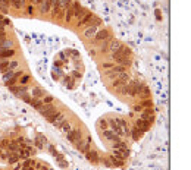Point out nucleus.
<instances>
[{
  "instance_id": "obj_9",
  "label": "nucleus",
  "mask_w": 191,
  "mask_h": 170,
  "mask_svg": "<svg viewBox=\"0 0 191 170\" xmlns=\"http://www.w3.org/2000/svg\"><path fill=\"white\" fill-rule=\"evenodd\" d=\"M122 47V43H121V41H110V44L107 46V52H110L113 54V53H118L119 52V48Z\"/></svg>"
},
{
  "instance_id": "obj_6",
  "label": "nucleus",
  "mask_w": 191,
  "mask_h": 170,
  "mask_svg": "<svg viewBox=\"0 0 191 170\" xmlns=\"http://www.w3.org/2000/svg\"><path fill=\"white\" fill-rule=\"evenodd\" d=\"M66 137H68V139L71 141V142H74V144H75L77 141H79L81 138H83V132H81L79 129H72Z\"/></svg>"
},
{
  "instance_id": "obj_39",
  "label": "nucleus",
  "mask_w": 191,
  "mask_h": 170,
  "mask_svg": "<svg viewBox=\"0 0 191 170\" xmlns=\"http://www.w3.org/2000/svg\"><path fill=\"white\" fill-rule=\"evenodd\" d=\"M99 125H100V128H103V129H106V128H107V122H106L105 119H101Z\"/></svg>"
},
{
  "instance_id": "obj_18",
  "label": "nucleus",
  "mask_w": 191,
  "mask_h": 170,
  "mask_svg": "<svg viewBox=\"0 0 191 170\" xmlns=\"http://www.w3.org/2000/svg\"><path fill=\"white\" fill-rule=\"evenodd\" d=\"M74 18V10H72L71 6H66V9H65V16L63 19L66 21V22H71V19Z\"/></svg>"
},
{
  "instance_id": "obj_21",
  "label": "nucleus",
  "mask_w": 191,
  "mask_h": 170,
  "mask_svg": "<svg viewBox=\"0 0 191 170\" xmlns=\"http://www.w3.org/2000/svg\"><path fill=\"white\" fill-rule=\"evenodd\" d=\"M138 95L141 97L143 100H149V97H150V89L147 88V87H144V85H143V88H141V91L138 93Z\"/></svg>"
},
{
  "instance_id": "obj_30",
  "label": "nucleus",
  "mask_w": 191,
  "mask_h": 170,
  "mask_svg": "<svg viewBox=\"0 0 191 170\" xmlns=\"http://www.w3.org/2000/svg\"><path fill=\"white\" fill-rule=\"evenodd\" d=\"M66 54L71 56V57H74V59H78V57H79L78 52H77V50H74V48H69V50L66 52Z\"/></svg>"
},
{
  "instance_id": "obj_29",
  "label": "nucleus",
  "mask_w": 191,
  "mask_h": 170,
  "mask_svg": "<svg viewBox=\"0 0 191 170\" xmlns=\"http://www.w3.org/2000/svg\"><path fill=\"white\" fill-rule=\"evenodd\" d=\"M13 75H15V72H13V70H6V72H4V75H3V79L8 82L10 78H13Z\"/></svg>"
},
{
  "instance_id": "obj_49",
  "label": "nucleus",
  "mask_w": 191,
  "mask_h": 170,
  "mask_svg": "<svg viewBox=\"0 0 191 170\" xmlns=\"http://www.w3.org/2000/svg\"><path fill=\"white\" fill-rule=\"evenodd\" d=\"M32 12H34V8L32 6H28V13H32Z\"/></svg>"
},
{
  "instance_id": "obj_52",
  "label": "nucleus",
  "mask_w": 191,
  "mask_h": 170,
  "mask_svg": "<svg viewBox=\"0 0 191 170\" xmlns=\"http://www.w3.org/2000/svg\"><path fill=\"white\" fill-rule=\"evenodd\" d=\"M49 150H50V152H54V147H53V145H50Z\"/></svg>"
},
{
  "instance_id": "obj_32",
  "label": "nucleus",
  "mask_w": 191,
  "mask_h": 170,
  "mask_svg": "<svg viewBox=\"0 0 191 170\" xmlns=\"http://www.w3.org/2000/svg\"><path fill=\"white\" fill-rule=\"evenodd\" d=\"M18 66H19V62H18V60H12V62H9V70L16 69Z\"/></svg>"
},
{
  "instance_id": "obj_36",
  "label": "nucleus",
  "mask_w": 191,
  "mask_h": 170,
  "mask_svg": "<svg viewBox=\"0 0 191 170\" xmlns=\"http://www.w3.org/2000/svg\"><path fill=\"white\" fill-rule=\"evenodd\" d=\"M0 4H2V6H4V8L8 9L9 6H10V0H0Z\"/></svg>"
},
{
  "instance_id": "obj_50",
  "label": "nucleus",
  "mask_w": 191,
  "mask_h": 170,
  "mask_svg": "<svg viewBox=\"0 0 191 170\" xmlns=\"http://www.w3.org/2000/svg\"><path fill=\"white\" fill-rule=\"evenodd\" d=\"M156 15H157V19H162V16H160V10H156Z\"/></svg>"
},
{
  "instance_id": "obj_1",
  "label": "nucleus",
  "mask_w": 191,
  "mask_h": 170,
  "mask_svg": "<svg viewBox=\"0 0 191 170\" xmlns=\"http://www.w3.org/2000/svg\"><path fill=\"white\" fill-rule=\"evenodd\" d=\"M127 94L128 95H131V97H135V95H138V93L141 91L143 88V85L140 84L138 81H129L127 84Z\"/></svg>"
},
{
  "instance_id": "obj_34",
  "label": "nucleus",
  "mask_w": 191,
  "mask_h": 170,
  "mask_svg": "<svg viewBox=\"0 0 191 170\" xmlns=\"http://www.w3.org/2000/svg\"><path fill=\"white\" fill-rule=\"evenodd\" d=\"M8 147H9V150H10V151H13V152H16V150H18V145H16V142H9Z\"/></svg>"
},
{
  "instance_id": "obj_38",
  "label": "nucleus",
  "mask_w": 191,
  "mask_h": 170,
  "mask_svg": "<svg viewBox=\"0 0 191 170\" xmlns=\"http://www.w3.org/2000/svg\"><path fill=\"white\" fill-rule=\"evenodd\" d=\"M28 79H30L28 75H22V78H21V85H25L26 82H28Z\"/></svg>"
},
{
  "instance_id": "obj_28",
  "label": "nucleus",
  "mask_w": 191,
  "mask_h": 170,
  "mask_svg": "<svg viewBox=\"0 0 191 170\" xmlns=\"http://www.w3.org/2000/svg\"><path fill=\"white\" fill-rule=\"evenodd\" d=\"M85 13H87L85 9H84V8H79L78 10H75V12H74V16H75V18H78V19H81L84 15H85Z\"/></svg>"
},
{
  "instance_id": "obj_10",
  "label": "nucleus",
  "mask_w": 191,
  "mask_h": 170,
  "mask_svg": "<svg viewBox=\"0 0 191 170\" xmlns=\"http://www.w3.org/2000/svg\"><path fill=\"white\" fill-rule=\"evenodd\" d=\"M85 154H87V160H88V161H91L93 164H97L99 160H100V158H99V154L96 151H93V150H91V151L88 150Z\"/></svg>"
},
{
  "instance_id": "obj_33",
  "label": "nucleus",
  "mask_w": 191,
  "mask_h": 170,
  "mask_svg": "<svg viewBox=\"0 0 191 170\" xmlns=\"http://www.w3.org/2000/svg\"><path fill=\"white\" fill-rule=\"evenodd\" d=\"M0 70H2V72H6V70H9V62H2L0 63Z\"/></svg>"
},
{
  "instance_id": "obj_3",
  "label": "nucleus",
  "mask_w": 191,
  "mask_h": 170,
  "mask_svg": "<svg viewBox=\"0 0 191 170\" xmlns=\"http://www.w3.org/2000/svg\"><path fill=\"white\" fill-rule=\"evenodd\" d=\"M40 113H41L44 117H49V116L54 115V113H57V109L53 106V104H43V107L40 109Z\"/></svg>"
},
{
  "instance_id": "obj_12",
  "label": "nucleus",
  "mask_w": 191,
  "mask_h": 170,
  "mask_svg": "<svg viewBox=\"0 0 191 170\" xmlns=\"http://www.w3.org/2000/svg\"><path fill=\"white\" fill-rule=\"evenodd\" d=\"M141 119H143V120H146V122L150 125V123H151V122H153V120H154L153 111L150 110V109H147L146 111H143V116H141Z\"/></svg>"
},
{
  "instance_id": "obj_43",
  "label": "nucleus",
  "mask_w": 191,
  "mask_h": 170,
  "mask_svg": "<svg viewBox=\"0 0 191 170\" xmlns=\"http://www.w3.org/2000/svg\"><path fill=\"white\" fill-rule=\"evenodd\" d=\"M57 163H59V166L63 167V169H65V167H68V163L65 161V160H60V161H57Z\"/></svg>"
},
{
  "instance_id": "obj_48",
  "label": "nucleus",
  "mask_w": 191,
  "mask_h": 170,
  "mask_svg": "<svg viewBox=\"0 0 191 170\" xmlns=\"http://www.w3.org/2000/svg\"><path fill=\"white\" fill-rule=\"evenodd\" d=\"M72 73H74V76H75V78H78V76H81V75L78 73V70H74V72H72Z\"/></svg>"
},
{
  "instance_id": "obj_45",
  "label": "nucleus",
  "mask_w": 191,
  "mask_h": 170,
  "mask_svg": "<svg viewBox=\"0 0 191 170\" xmlns=\"http://www.w3.org/2000/svg\"><path fill=\"white\" fill-rule=\"evenodd\" d=\"M134 110H135V111H143V106H140V104H138V106H135Z\"/></svg>"
},
{
  "instance_id": "obj_25",
  "label": "nucleus",
  "mask_w": 191,
  "mask_h": 170,
  "mask_svg": "<svg viewBox=\"0 0 191 170\" xmlns=\"http://www.w3.org/2000/svg\"><path fill=\"white\" fill-rule=\"evenodd\" d=\"M30 104L32 106L34 109H37V110H40V109L43 107V101H40L38 98H32V100L30 101Z\"/></svg>"
},
{
  "instance_id": "obj_26",
  "label": "nucleus",
  "mask_w": 191,
  "mask_h": 170,
  "mask_svg": "<svg viewBox=\"0 0 191 170\" xmlns=\"http://www.w3.org/2000/svg\"><path fill=\"white\" fill-rule=\"evenodd\" d=\"M44 142H46V139L41 137V135H38V137L35 138V147H37L38 150H41L43 148V144H44Z\"/></svg>"
},
{
  "instance_id": "obj_13",
  "label": "nucleus",
  "mask_w": 191,
  "mask_h": 170,
  "mask_svg": "<svg viewBox=\"0 0 191 170\" xmlns=\"http://www.w3.org/2000/svg\"><path fill=\"white\" fill-rule=\"evenodd\" d=\"M52 4H53V0H43L41 3H40L43 13H47V12H50V9H52Z\"/></svg>"
},
{
  "instance_id": "obj_20",
  "label": "nucleus",
  "mask_w": 191,
  "mask_h": 170,
  "mask_svg": "<svg viewBox=\"0 0 191 170\" xmlns=\"http://www.w3.org/2000/svg\"><path fill=\"white\" fill-rule=\"evenodd\" d=\"M41 97H44V89L38 88V87L32 88V98H41Z\"/></svg>"
},
{
  "instance_id": "obj_5",
  "label": "nucleus",
  "mask_w": 191,
  "mask_h": 170,
  "mask_svg": "<svg viewBox=\"0 0 191 170\" xmlns=\"http://www.w3.org/2000/svg\"><path fill=\"white\" fill-rule=\"evenodd\" d=\"M112 59L116 63H119L121 66H128L129 65V57H125V56H121L119 53H113Z\"/></svg>"
},
{
  "instance_id": "obj_44",
  "label": "nucleus",
  "mask_w": 191,
  "mask_h": 170,
  "mask_svg": "<svg viewBox=\"0 0 191 170\" xmlns=\"http://www.w3.org/2000/svg\"><path fill=\"white\" fill-rule=\"evenodd\" d=\"M110 67H113L112 63H105V65H103V69H110Z\"/></svg>"
},
{
  "instance_id": "obj_16",
  "label": "nucleus",
  "mask_w": 191,
  "mask_h": 170,
  "mask_svg": "<svg viewBox=\"0 0 191 170\" xmlns=\"http://www.w3.org/2000/svg\"><path fill=\"white\" fill-rule=\"evenodd\" d=\"M93 16H94L93 13H90V12H87L85 15H84L83 18H81V19H79V21H78V26H83V25H87V24L90 22V19L93 18Z\"/></svg>"
},
{
  "instance_id": "obj_51",
  "label": "nucleus",
  "mask_w": 191,
  "mask_h": 170,
  "mask_svg": "<svg viewBox=\"0 0 191 170\" xmlns=\"http://www.w3.org/2000/svg\"><path fill=\"white\" fill-rule=\"evenodd\" d=\"M13 169H15V170H19V169H21V166H19L18 163H15V167H13Z\"/></svg>"
},
{
  "instance_id": "obj_4",
  "label": "nucleus",
  "mask_w": 191,
  "mask_h": 170,
  "mask_svg": "<svg viewBox=\"0 0 191 170\" xmlns=\"http://www.w3.org/2000/svg\"><path fill=\"white\" fill-rule=\"evenodd\" d=\"M122 72H125V66H113V67H110V69H107L106 75H107V78H110V79H115V78H118Z\"/></svg>"
},
{
  "instance_id": "obj_15",
  "label": "nucleus",
  "mask_w": 191,
  "mask_h": 170,
  "mask_svg": "<svg viewBox=\"0 0 191 170\" xmlns=\"http://www.w3.org/2000/svg\"><path fill=\"white\" fill-rule=\"evenodd\" d=\"M75 145H77V148H78L79 151H83V152H87L88 150H90V144L88 142H83V141L79 139L75 142Z\"/></svg>"
},
{
  "instance_id": "obj_55",
  "label": "nucleus",
  "mask_w": 191,
  "mask_h": 170,
  "mask_svg": "<svg viewBox=\"0 0 191 170\" xmlns=\"http://www.w3.org/2000/svg\"><path fill=\"white\" fill-rule=\"evenodd\" d=\"M41 2H43V0H37V3H38V4H40V3H41Z\"/></svg>"
},
{
  "instance_id": "obj_8",
  "label": "nucleus",
  "mask_w": 191,
  "mask_h": 170,
  "mask_svg": "<svg viewBox=\"0 0 191 170\" xmlns=\"http://www.w3.org/2000/svg\"><path fill=\"white\" fill-rule=\"evenodd\" d=\"M65 122H66V116H65L63 113H60V111H59V113L56 115V117H54V120H53L52 123L56 126V128H60V126L63 125Z\"/></svg>"
},
{
  "instance_id": "obj_54",
  "label": "nucleus",
  "mask_w": 191,
  "mask_h": 170,
  "mask_svg": "<svg viewBox=\"0 0 191 170\" xmlns=\"http://www.w3.org/2000/svg\"><path fill=\"white\" fill-rule=\"evenodd\" d=\"M0 22H3V15H0Z\"/></svg>"
},
{
  "instance_id": "obj_2",
  "label": "nucleus",
  "mask_w": 191,
  "mask_h": 170,
  "mask_svg": "<svg viewBox=\"0 0 191 170\" xmlns=\"http://www.w3.org/2000/svg\"><path fill=\"white\" fill-rule=\"evenodd\" d=\"M128 81H129V75H128L127 72H122L118 78H115V81H113V87H115V88H121L122 85L128 84Z\"/></svg>"
},
{
  "instance_id": "obj_27",
  "label": "nucleus",
  "mask_w": 191,
  "mask_h": 170,
  "mask_svg": "<svg viewBox=\"0 0 191 170\" xmlns=\"http://www.w3.org/2000/svg\"><path fill=\"white\" fill-rule=\"evenodd\" d=\"M8 160H9V164H15V163H18V160H19V154L18 152H13V154H10L8 157Z\"/></svg>"
},
{
  "instance_id": "obj_24",
  "label": "nucleus",
  "mask_w": 191,
  "mask_h": 170,
  "mask_svg": "<svg viewBox=\"0 0 191 170\" xmlns=\"http://www.w3.org/2000/svg\"><path fill=\"white\" fill-rule=\"evenodd\" d=\"M60 129H62V132H63V133H66V135H68V133H69V132L72 131V123H69V122L66 120V122H65L63 125L60 126Z\"/></svg>"
},
{
  "instance_id": "obj_53",
  "label": "nucleus",
  "mask_w": 191,
  "mask_h": 170,
  "mask_svg": "<svg viewBox=\"0 0 191 170\" xmlns=\"http://www.w3.org/2000/svg\"><path fill=\"white\" fill-rule=\"evenodd\" d=\"M30 3H37V0H28Z\"/></svg>"
},
{
  "instance_id": "obj_31",
  "label": "nucleus",
  "mask_w": 191,
  "mask_h": 170,
  "mask_svg": "<svg viewBox=\"0 0 191 170\" xmlns=\"http://www.w3.org/2000/svg\"><path fill=\"white\" fill-rule=\"evenodd\" d=\"M103 164H105L106 167H110V169H112V167H115V163L112 161V158H110V157L103 160Z\"/></svg>"
},
{
  "instance_id": "obj_40",
  "label": "nucleus",
  "mask_w": 191,
  "mask_h": 170,
  "mask_svg": "<svg viewBox=\"0 0 191 170\" xmlns=\"http://www.w3.org/2000/svg\"><path fill=\"white\" fill-rule=\"evenodd\" d=\"M0 158H2V160H6V158H8V154H6V152H4L2 148H0Z\"/></svg>"
},
{
  "instance_id": "obj_37",
  "label": "nucleus",
  "mask_w": 191,
  "mask_h": 170,
  "mask_svg": "<svg viewBox=\"0 0 191 170\" xmlns=\"http://www.w3.org/2000/svg\"><path fill=\"white\" fill-rule=\"evenodd\" d=\"M140 106H144V107H147V109H151V101H150V100H144V101H143V104H140Z\"/></svg>"
},
{
  "instance_id": "obj_14",
  "label": "nucleus",
  "mask_w": 191,
  "mask_h": 170,
  "mask_svg": "<svg viewBox=\"0 0 191 170\" xmlns=\"http://www.w3.org/2000/svg\"><path fill=\"white\" fill-rule=\"evenodd\" d=\"M135 128H138L140 131H143V132H147V131H149V123H147L146 120H143V119H138V120L135 122Z\"/></svg>"
},
{
  "instance_id": "obj_19",
  "label": "nucleus",
  "mask_w": 191,
  "mask_h": 170,
  "mask_svg": "<svg viewBox=\"0 0 191 170\" xmlns=\"http://www.w3.org/2000/svg\"><path fill=\"white\" fill-rule=\"evenodd\" d=\"M129 132H131L129 135L132 137V139H135V141H138L140 138L143 137V133H144L143 131H140L138 128H134V129H132V131H129Z\"/></svg>"
},
{
  "instance_id": "obj_22",
  "label": "nucleus",
  "mask_w": 191,
  "mask_h": 170,
  "mask_svg": "<svg viewBox=\"0 0 191 170\" xmlns=\"http://www.w3.org/2000/svg\"><path fill=\"white\" fill-rule=\"evenodd\" d=\"M13 54H15V50H13V48H8V50H3V52H0V59L12 57Z\"/></svg>"
},
{
  "instance_id": "obj_47",
  "label": "nucleus",
  "mask_w": 191,
  "mask_h": 170,
  "mask_svg": "<svg viewBox=\"0 0 191 170\" xmlns=\"http://www.w3.org/2000/svg\"><path fill=\"white\" fill-rule=\"evenodd\" d=\"M6 40V34H0V43Z\"/></svg>"
},
{
  "instance_id": "obj_7",
  "label": "nucleus",
  "mask_w": 191,
  "mask_h": 170,
  "mask_svg": "<svg viewBox=\"0 0 191 170\" xmlns=\"http://www.w3.org/2000/svg\"><path fill=\"white\" fill-rule=\"evenodd\" d=\"M94 40L96 41H106V40H110V32L107 30H101V31H97L96 35H94Z\"/></svg>"
},
{
  "instance_id": "obj_41",
  "label": "nucleus",
  "mask_w": 191,
  "mask_h": 170,
  "mask_svg": "<svg viewBox=\"0 0 191 170\" xmlns=\"http://www.w3.org/2000/svg\"><path fill=\"white\" fill-rule=\"evenodd\" d=\"M63 84L66 85V87H69V88H72V79H68L66 78V79L63 81Z\"/></svg>"
},
{
  "instance_id": "obj_46",
  "label": "nucleus",
  "mask_w": 191,
  "mask_h": 170,
  "mask_svg": "<svg viewBox=\"0 0 191 170\" xmlns=\"http://www.w3.org/2000/svg\"><path fill=\"white\" fill-rule=\"evenodd\" d=\"M59 56H60V59H62V60H65V62H66V54H65V53H63V52L60 53V54H59Z\"/></svg>"
},
{
  "instance_id": "obj_11",
  "label": "nucleus",
  "mask_w": 191,
  "mask_h": 170,
  "mask_svg": "<svg viewBox=\"0 0 191 170\" xmlns=\"http://www.w3.org/2000/svg\"><path fill=\"white\" fill-rule=\"evenodd\" d=\"M97 26L96 25H90V26H87L85 31H84V35H85L87 38H93L94 35H96V32H97Z\"/></svg>"
},
{
  "instance_id": "obj_23",
  "label": "nucleus",
  "mask_w": 191,
  "mask_h": 170,
  "mask_svg": "<svg viewBox=\"0 0 191 170\" xmlns=\"http://www.w3.org/2000/svg\"><path fill=\"white\" fill-rule=\"evenodd\" d=\"M10 4L19 10V9H22L25 6V0H10Z\"/></svg>"
},
{
  "instance_id": "obj_42",
  "label": "nucleus",
  "mask_w": 191,
  "mask_h": 170,
  "mask_svg": "<svg viewBox=\"0 0 191 170\" xmlns=\"http://www.w3.org/2000/svg\"><path fill=\"white\" fill-rule=\"evenodd\" d=\"M8 144H9L8 139H2V141H0V147H8Z\"/></svg>"
},
{
  "instance_id": "obj_35",
  "label": "nucleus",
  "mask_w": 191,
  "mask_h": 170,
  "mask_svg": "<svg viewBox=\"0 0 191 170\" xmlns=\"http://www.w3.org/2000/svg\"><path fill=\"white\" fill-rule=\"evenodd\" d=\"M53 101V97L52 95H46V97H43V103L44 104H50Z\"/></svg>"
},
{
  "instance_id": "obj_17",
  "label": "nucleus",
  "mask_w": 191,
  "mask_h": 170,
  "mask_svg": "<svg viewBox=\"0 0 191 170\" xmlns=\"http://www.w3.org/2000/svg\"><path fill=\"white\" fill-rule=\"evenodd\" d=\"M12 47H13V41L9 40V38H6L4 41H2V43H0V52L8 50V48H12Z\"/></svg>"
}]
</instances>
